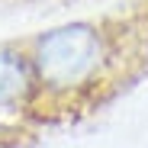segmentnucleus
Listing matches in <instances>:
<instances>
[{"label":"nucleus","instance_id":"obj_1","mask_svg":"<svg viewBox=\"0 0 148 148\" xmlns=\"http://www.w3.org/2000/svg\"><path fill=\"white\" fill-rule=\"evenodd\" d=\"M26 52L42 122L97 110L142 68L135 26L110 16L61 19L26 39Z\"/></svg>","mask_w":148,"mask_h":148},{"label":"nucleus","instance_id":"obj_2","mask_svg":"<svg viewBox=\"0 0 148 148\" xmlns=\"http://www.w3.org/2000/svg\"><path fill=\"white\" fill-rule=\"evenodd\" d=\"M39 87L26 42H0V138L39 126Z\"/></svg>","mask_w":148,"mask_h":148}]
</instances>
